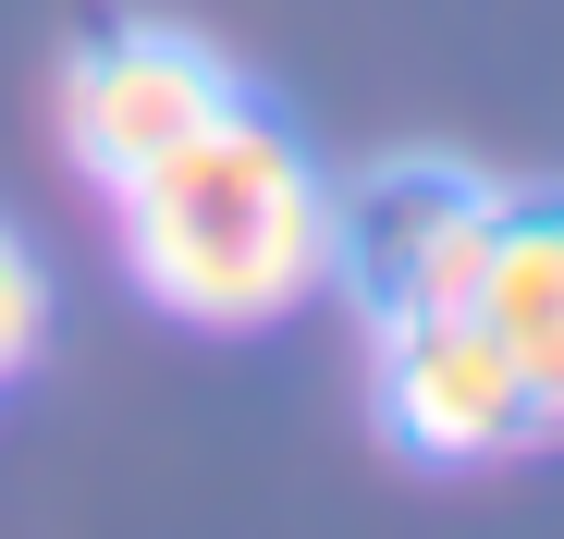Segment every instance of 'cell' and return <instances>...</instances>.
Wrapping results in <instances>:
<instances>
[{
  "label": "cell",
  "mask_w": 564,
  "mask_h": 539,
  "mask_svg": "<svg viewBox=\"0 0 564 539\" xmlns=\"http://www.w3.org/2000/svg\"><path fill=\"white\" fill-rule=\"evenodd\" d=\"M135 283L197 331H270L344 270V197L270 111H209L184 147L111 185Z\"/></svg>",
  "instance_id": "obj_1"
},
{
  "label": "cell",
  "mask_w": 564,
  "mask_h": 539,
  "mask_svg": "<svg viewBox=\"0 0 564 539\" xmlns=\"http://www.w3.org/2000/svg\"><path fill=\"white\" fill-rule=\"evenodd\" d=\"M368 405L417 466H503L540 454V393L491 343L479 307H381L368 319Z\"/></svg>",
  "instance_id": "obj_2"
},
{
  "label": "cell",
  "mask_w": 564,
  "mask_h": 539,
  "mask_svg": "<svg viewBox=\"0 0 564 539\" xmlns=\"http://www.w3.org/2000/svg\"><path fill=\"white\" fill-rule=\"evenodd\" d=\"M209 111H234V74H221V50H197L184 25H111V37H86L74 74H62V147H74L86 185L148 172Z\"/></svg>",
  "instance_id": "obj_3"
},
{
  "label": "cell",
  "mask_w": 564,
  "mask_h": 539,
  "mask_svg": "<svg viewBox=\"0 0 564 539\" xmlns=\"http://www.w3.org/2000/svg\"><path fill=\"white\" fill-rule=\"evenodd\" d=\"M491 233H503V197L466 185L442 160H393L344 197V283L381 307H466L491 270Z\"/></svg>",
  "instance_id": "obj_4"
},
{
  "label": "cell",
  "mask_w": 564,
  "mask_h": 539,
  "mask_svg": "<svg viewBox=\"0 0 564 539\" xmlns=\"http://www.w3.org/2000/svg\"><path fill=\"white\" fill-rule=\"evenodd\" d=\"M466 307H479L491 343L528 369L540 441H564V197H503L491 270H479V295H466Z\"/></svg>",
  "instance_id": "obj_5"
},
{
  "label": "cell",
  "mask_w": 564,
  "mask_h": 539,
  "mask_svg": "<svg viewBox=\"0 0 564 539\" xmlns=\"http://www.w3.org/2000/svg\"><path fill=\"white\" fill-rule=\"evenodd\" d=\"M37 331H50V283H37V257L0 233V381L37 355Z\"/></svg>",
  "instance_id": "obj_6"
}]
</instances>
